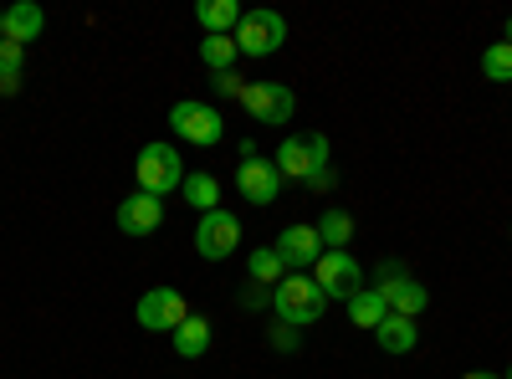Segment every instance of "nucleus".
<instances>
[{
    "mask_svg": "<svg viewBox=\"0 0 512 379\" xmlns=\"http://www.w3.org/2000/svg\"><path fill=\"white\" fill-rule=\"evenodd\" d=\"M461 379H502L497 369H472V374H461Z\"/></svg>",
    "mask_w": 512,
    "mask_h": 379,
    "instance_id": "obj_29",
    "label": "nucleus"
},
{
    "mask_svg": "<svg viewBox=\"0 0 512 379\" xmlns=\"http://www.w3.org/2000/svg\"><path fill=\"white\" fill-rule=\"evenodd\" d=\"M267 303H272V287H256V282H251V292L241 298V308H267Z\"/></svg>",
    "mask_w": 512,
    "mask_h": 379,
    "instance_id": "obj_27",
    "label": "nucleus"
},
{
    "mask_svg": "<svg viewBox=\"0 0 512 379\" xmlns=\"http://www.w3.org/2000/svg\"><path fill=\"white\" fill-rule=\"evenodd\" d=\"M216 93H221V98H236V103H241V93H246V77H241L236 67H231V72H216Z\"/></svg>",
    "mask_w": 512,
    "mask_h": 379,
    "instance_id": "obj_25",
    "label": "nucleus"
},
{
    "mask_svg": "<svg viewBox=\"0 0 512 379\" xmlns=\"http://www.w3.org/2000/svg\"><path fill=\"white\" fill-rule=\"evenodd\" d=\"M236 57H241L236 36H205V41H200V62H205L210 72H231Z\"/></svg>",
    "mask_w": 512,
    "mask_h": 379,
    "instance_id": "obj_22",
    "label": "nucleus"
},
{
    "mask_svg": "<svg viewBox=\"0 0 512 379\" xmlns=\"http://www.w3.org/2000/svg\"><path fill=\"white\" fill-rule=\"evenodd\" d=\"M272 246H277V257H282V267H287V272H313V267H318V257H323L318 226H303V221L287 226Z\"/></svg>",
    "mask_w": 512,
    "mask_h": 379,
    "instance_id": "obj_11",
    "label": "nucleus"
},
{
    "mask_svg": "<svg viewBox=\"0 0 512 379\" xmlns=\"http://www.w3.org/2000/svg\"><path fill=\"white\" fill-rule=\"evenodd\" d=\"M180 195H185V205H195V210H200V216L221 210V180L210 175V170H190V175H185V185H180Z\"/></svg>",
    "mask_w": 512,
    "mask_h": 379,
    "instance_id": "obj_17",
    "label": "nucleus"
},
{
    "mask_svg": "<svg viewBox=\"0 0 512 379\" xmlns=\"http://www.w3.org/2000/svg\"><path fill=\"white\" fill-rule=\"evenodd\" d=\"M241 16L246 11L236 6V0H200V6H195V21H200L205 36H236Z\"/></svg>",
    "mask_w": 512,
    "mask_h": 379,
    "instance_id": "obj_15",
    "label": "nucleus"
},
{
    "mask_svg": "<svg viewBox=\"0 0 512 379\" xmlns=\"http://www.w3.org/2000/svg\"><path fill=\"white\" fill-rule=\"evenodd\" d=\"M0 41H6V11H0Z\"/></svg>",
    "mask_w": 512,
    "mask_h": 379,
    "instance_id": "obj_30",
    "label": "nucleus"
},
{
    "mask_svg": "<svg viewBox=\"0 0 512 379\" xmlns=\"http://www.w3.org/2000/svg\"><path fill=\"white\" fill-rule=\"evenodd\" d=\"M236 246H241V221L231 216V210L221 205V210H210V216H200V226H195V251L205 262H226V257H236Z\"/></svg>",
    "mask_w": 512,
    "mask_h": 379,
    "instance_id": "obj_7",
    "label": "nucleus"
},
{
    "mask_svg": "<svg viewBox=\"0 0 512 379\" xmlns=\"http://www.w3.org/2000/svg\"><path fill=\"white\" fill-rule=\"evenodd\" d=\"M272 164L282 170V180H303L308 185L318 170H328V164H333L328 159V139L323 134H287Z\"/></svg>",
    "mask_w": 512,
    "mask_h": 379,
    "instance_id": "obj_4",
    "label": "nucleus"
},
{
    "mask_svg": "<svg viewBox=\"0 0 512 379\" xmlns=\"http://www.w3.org/2000/svg\"><path fill=\"white\" fill-rule=\"evenodd\" d=\"M185 159H180V149L175 144H164V139H154V144H144L139 149V159H134V180H139V190L144 195H175L180 185H185Z\"/></svg>",
    "mask_w": 512,
    "mask_h": 379,
    "instance_id": "obj_2",
    "label": "nucleus"
},
{
    "mask_svg": "<svg viewBox=\"0 0 512 379\" xmlns=\"http://www.w3.org/2000/svg\"><path fill=\"white\" fill-rule=\"evenodd\" d=\"M169 123H175V134L195 149H216L226 139V123H221V108H210L200 98H180L169 108Z\"/></svg>",
    "mask_w": 512,
    "mask_h": 379,
    "instance_id": "obj_3",
    "label": "nucleus"
},
{
    "mask_svg": "<svg viewBox=\"0 0 512 379\" xmlns=\"http://www.w3.org/2000/svg\"><path fill=\"white\" fill-rule=\"evenodd\" d=\"M246 272H251L256 287H277V282L287 277V267H282V257H277V246H256L251 257H246Z\"/></svg>",
    "mask_w": 512,
    "mask_h": 379,
    "instance_id": "obj_21",
    "label": "nucleus"
},
{
    "mask_svg": "<svg viewBox=\"0 0 512 379\" xmlns=\"http://www.w3.org/2000/svg\"><path fill=\"white\" fill-rule=\"evenodd\" d=\"M318 241H323V251H349V241H354V216L349 210L328 205L318 216Z\"/></svg>",
    "mask_w": 512,
    "mask_h": 379,
    "instance_id": "obj_18",
    "label": "nucleus"
},
{
    "mask_svg": "<svg viewBox=\"0 0 512 379\" xmlns=\"http://www.w3.org/2000/svg\"><path fill=\"white\" fill-rule=\"evenodd\" d=\"M21 62H26V47L0 41V98H16L21 93Z\"/></svg>",
    "mask_w": 512,
    "mask_h": 379,
    "instance_id": "obj_23",
    "label": "nucleus"
},
{
    "mask_svg": "<svg viewBox=\"0 0 512 379\" xmlns=\"http://www.w3.org/2000/svg\"><path fill=\"white\" fill-rule=\"evenodd\" d=\"M313 282L323 287V298H354V292L364 287V267L349 257V251H323L318 267H313Z\"/></svg>",
    "mask_w": 512,
    "mask_h": 379,
    "instance_id": "obj_10",
    "label": "nucleus"
},
{
    "mask_svg": "<svg viewBox=\"0 0 512 379\" xmlns=\"http://www.w3.org/2000/svg\"><path fill=\"white\" fill-rule=\"evenodd\" d=\"M241 108H246L256 123H292V113H297V98H292V88H287V82H246Z\"/></svg>",
    "mask_w": 512,
    "mask_h": 379,
    "instance_id": "obj_9",
    "label": "nucleus"
},
{
    "mask_svg": "<svg viewBox=\"0 0 512 379\" xmlns=\"http://www.w3.org/2000/svg\"><path fill=\"white\" fill-rule=\"evenodd\" d=\"M272 349H282V354L303 349V328H287V323H277V328H272Z\"/></svg>",
    "mask_w": 512,
    "mask_h": 379,
    "instance_id": "obj_26",
    "label": "nucleus"
},
{
    "mask_svg": "<svg viewBox=\"0 0 512 379\" xmlns=\"http://www.w3.org/2000/svg\"><path fill=\"white\" fill-rule=\"evenodd\" d=\"M41 31H47V11H41L36 0H16V6L6 11V41H16V47L36 41Z\"/></svg>",
    "mask_w": 512,
    "mask_h": 379,
    "instance_id": "obj_14",
    "label": "nucleus"
},
{
    "mask_svg": "<svg viewBox=\"0 0 512 379\" xmlns=\"http://www.w3.org/2000/svg\"><path fill=\"white\" fill-rule=\"evenodd\" d=\"M344 308H349V323H354V328H369V333L390 318V308H384V298H379V287H359Z\"/></svg>",
    "mask_w": 512,
    "mask_h": 379,
    "instance_id": "obj_19",
    "label": "nucleus"
},
{
    "mask_svg": "<svg viewBox=\"0 0 512 379\" xmlns=\"http://www.w3.org/2000/svg\"><path fill=\"white\" fill-rule=\"evenodd\" d=\"M333 180H338V175H333V164H328V170H318V175L308 180V190H333Z\"/></svg>",
    "mask_w": 512,
    "mask_h": 379,
    "instance_id": "obj_28",
    "label": "nucleus"
},
{
    "mask_svg": "<svg viewBox=\"0 0 512 379\" xmlns=\"http://www.w3.org/2000/svg\"><path fill=\"white\" fill-rule=\"evenodd\" d=\"M205 349H210V323H205L200 313H190V318L175 328V354H180V359H200Z\"/></svg>",
    "mask_w": 512,
    "mask_h": 379,
    "instance_id": "obj_20",
    "label": "nucleus"
},
{
    "mask_svg": "<svg viewBox=\"0 0 512 379\" xmlns=\"http://www.w3.org/2000/svg\"><path fill=\"white\" fill-rule=\"evenodd\" d=\"M502 379H512V364H507V374H502Z\"/></svg>",
    "mask_w": 512,
    "mask_h": 379,
    "instance_id": "obj_32",
    "label": "nucleus"
},
{
    "mask_svg": "<svg viewBox=\"0 0 512 379\" xmlns=\"http://www.w3.org/2000/svg\"><path fill=\"white\" fill-rule=\"evenodd\" d=\"M482 72H487V82H512V47L507 41H492L482 52Z\"/></svg>",
    "mask_w": 512,
    "mask_h": 379,
    "instance_id": "obj_24",
    "label": "nucleus"
},
{
    "mask_svg": "<svg viewBox=\"0 0 512 379\" xmlns=\"http://www.w3.org/2000/svg\"><path fill=\"white\" fill-rule=\"evenodd\" d=\"M374 339H379V349L384 354H410L415 344H420V328H415V318H400V313H390L379 328H374Z\"/></svg>",
    "mask_w": 512,
    "mask_h": 379,
    "instance_id": "obj_16",
    "label": "nucleus"
},
{
    "mask_svg": "<svg viewBox=\"0 0 512 379\" xmlns=\"http://www.w3.org/2000/svg\"><path fill=\"white\" fill-rule=\"evenodd\" d=\"M374 287H379L384 308L400 313V318H420V313H425V303H431V292L420 287V277H410L400 262H384V267L374 272Z\"/></svg>",
    "mask_w": 512,
    "mask_h": 379,
    "instance_id": "obj_5",
    "label": "nucleus"
},
{
    "mask_svg": "<svg viewBox=\"0 0 512 379\" xmlns=\"http://www.w3.org/2000/svg\"><path fill=\"white\" fill-rule=\"evenodd\" d=\"M282 41H287V21L277 11H246L236 26L241 57H272V52H282Z\"/></svg>",
    "mask_w": 512,
    "mask_h": 379,
    "instance_id": "obj_6",
    "label": "nucleus"
},
{
    "mask_svg": "<svg viewBox=\"0 0 512 379\" xmlns=\"http://www.w3.org/2000/svg\"><path fill=\"white\" fill-rule=\"evenodd\" d=\"M272 308H277V323L308 328V323L323 318L328 298H323V287L313 282V272H287V277L272 287Z\"/></svg>",
    "mask_w": 512,
    "mask_h": 379,
    "instance_id": "obj_1",
    "label": "nucleus"
},
{
    "mask_svg": "<svg viewBox=\"0 0 512 379\" xmlns=\"http://www.w3.org/2000/svg\"><path fill=\"white\" fill-rule=\"evenodd\" d=\"M507 47H512V21H507Z\"/></svg>",
    "mask_w": 512,
    "mask_h": 379,
    "instance_id": "obj_31",
    "label": "nucleus"
},
{
    "mask_svg": "<svg viewBox=\"0 0 512 379\" xmlns=\"http://www.w3.org/2000/svg\"><path fill=\"white\" fill-rule=\"evenodd\" d=\"M118 231L123 236H154L159 226H164V200L159 195H144V190H134L123 205H118Z\"/></svg>",
    "mask_w": 512,
    "mask_h": 379,
    "instance_id": "obj_13",
    "label": "nucleus"
},
{
    "mask_svg": "<svg viewBox=\"0 0 512 379\" xmlns=\"http://www.w3.org/2000/svg\"><path fill=\"white\" fill-rule=\"evenodd\" d=\"M236 190H241L251 205H272V200L282 195V170H277L272 159H262V154L241 159V164H236Z\"/></svg>",
    "mask_w": 512,
    "mask_h": 379,
    "instance_id": "obj_12",
    "label": "nucleus"
},
{
    "mask_svg": "<svg viewBox=\"0 0 512 379\" xmlns=\"http://www.w3.org/2000/svg\"><path fill=\"white\" fill-rule=\"evenodd\" d=\"M134 318L149 333H175L190 318V303L180 298V287H149L144 298H139V308H134Z\"/></svg>",
    "mask_w": 512,
    "mask_h": 379,
    "instance_id": "obj_8",
    "label": "nucleus"
}]
</instances>
